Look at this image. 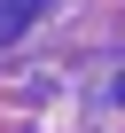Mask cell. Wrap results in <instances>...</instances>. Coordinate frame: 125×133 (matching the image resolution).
Segmentation results:
<instances>
[{
  "instance_id": "cell-1",
  "label": "cell",
  "mask_w": 125,
  "mask_h": 133,
  "mask_svg": "<svg viewBox=\"0 0 125 133\" xmlns=\"http://www.w3.org/2000/svg\"><path fill=\"white\" fill-rule=\"evenodd\" d=\"M31 16H39V0H0V47H8V39H16Z\"/></svg>"
}]
</instances>
